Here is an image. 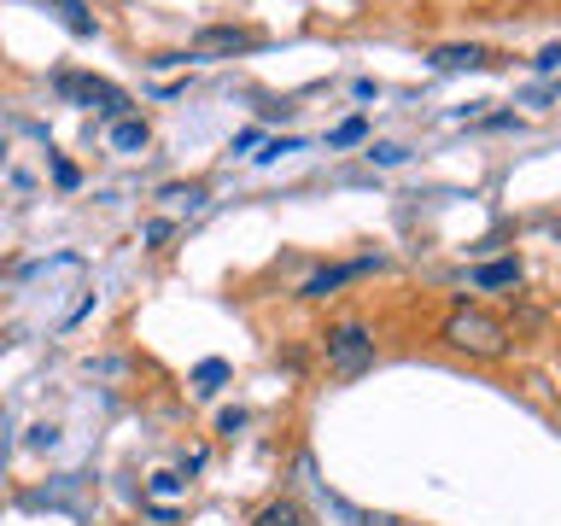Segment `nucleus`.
Wrapping results in <instances>:
<instances>
[{"label":"nucleus","mask_w":561,"mask_h":526,"mask_svg":"<svg viewBox=\"0 0 561 526\" xmlns=\"http://www.w3.org/2000/svg\"><path fill=\"white\" fill-rule=\"evenodd\" d=\"M368 263H345V270H322V275H310L305 287H298V298H328L333 287H340V281H351V275H363Z\"/></svg>","instance_id":"nucleus-7"},{"label":"nucleus","mask_w":561,"mask_h":526,"mask_svg":"<svg viewBox=\"0 0 561 526\" xmlns=\"http://www.w3.org/2000/svg\"><path fill=\"white\" fill-rule=\"evenodd\" d=\"M363 129H368L363 117H351V123H340V129H333V147H351V140H363Z\"/></svg>","instance_id":"nucleus-10"},{"label":"nucleus","mask_w":561,"mask_h":526,"mask_svg":"<svg viewBox=\"0 0 561 526\" xmlns=\"http://www.w3.org/2000/svg\"><path fill=\"white\" fill-rule=\"evenodd\" d=\"M240 47H257L252 30H199L193 53H240Z\"/></svg>","instance_id":"nucleus-4"},{"label":"nucleus","mask_w":561,"mask_h":526,"mask_svg":"<svg viewBox=\"0 0 561 526\" xmlns=\"http://www.w3.org/2000/svg\"><path fill=\"white\" fill-rule=\"evenodd\" d=\"M438 340L450 351H462V357H480V363H497L508 351V322L503 316H491L480 305H456L445 316V328H438Z\"/></svg>","instance_id":"nucleus-1"},{"label":"nucleus","mask_w":561,"mask_h":526,"mask_svg":"<svg viewBox=\"0 0 561 526\" xmlns=\"http://www.w3.org/2000/svg\"><path fill=\"white\" fill-rule=\"evenodd\" d=\"M59 94L94 105V112H105V117H123V112H129V94H123V88H112V82H94V77H59Z\"/></svg>","instance_id":"nucleus-3"},{"label":"nucleus","mask_w":561,"mask_h":526,"mask_svg":"<svg viewBox=\"0 0 561 526\" xmlns=\"http://www.w3.org/2000/svg\"><path fill=\"white\" fill-rule=\"evenodd\" d=\"M228 375V368L222 363H199V375H193V380H199V392H217V380Z\"/></svg>","instance_id":"nucleus-11"},{"label":"nucleus","mask_w":561,"mask_h":526,"mask_svg":"<svg viewBox=\"0 0 561 526\" xmlns=\"http://www.w3.org/2000/svg\"><path fill=\"white\" fill-rule=\"evenodd\" d=\"M112 147L123 152H135V147H147V123H135V117H123L117 129H112Z\"/></svg>","instance_id":"nucleus-9"},{"label":"nucleus","mask_w":561,"mask_h":526,"mask_svg":"<svg viewBox=\"0 0 561 526\" xmlns=\"http://www.w3.org/2000/svg\"><path fill=\"white\" fill-rule=\"evenodd\" d=\"M328 368H333V380H363L368 368H375V333H368L363 322H340V328H328Z\"/></svg>","instance_id":"nucleus-2"},{"label":"nucleus","mask_w":561,"mask_h":526,"mask_svg":"<svg viewBox=\"0 0 561 526\" xmlns=\"http://www.w3.org/2000/svg\"><path fill=\"white\" fill-rule=\"evenodd\" d=\"M468 281H473V287H515V281H520V263H515V258H503V263H480V270H473Z\"/></svg>","instance_id":"nucleus-8"},{"label":"nucleus","mask_w":561,"mask_h":526,"mask_svg":"<svg viewBox=\"0 0 561 526\" xmlns=\"http://www.w3.org/2000/svg\"><path fill=\"white\" fill-rule=\"evenodd\" d=\"M252 526H310V515L293 498H275V503H263L257 515H252Z\"/></svg>","instance_id":"nucleus-6"},{"label":"nucleus","mask_w":561,"mask_h":526,"mask_svg":"<svg viewBox=\"0 0 561 526\" xmlns=\"http://www.w3.org/2000/svg\"><path fill=\"white\" fill-rule=\"evenodd\" d=\"M433 65L438 70H480V65H491V53L485 47H433Z\"/></svg>","instance_id":"nucleus-5"}]
</instances>
